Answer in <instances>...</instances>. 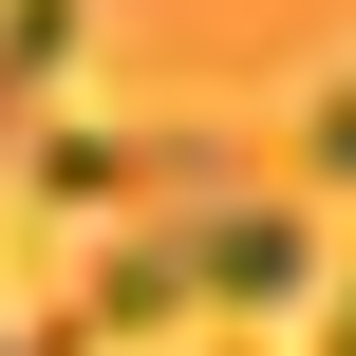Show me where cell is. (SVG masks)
Instances as JSON below:
<instances>
[{
  "label": "cell",
  "instance_id": "cell-6",
  "mask_svg": "<svg viewBox=\"0 0 356 356\" xmlns=\"http://www.w3.org/2000/svg\"><path fill=\"white\" fill-rule=\"evenodd\" d=\"M319 356H356V282H338V319H319Z\"/></svg>",
  "mask_w": 356,
  "mask_h": 356
},
{
  "label": "cell",
  "instance_id": "cell-4",
  "mask_svg": "<svg viewBox=\"0 0 356 356\" xmlns=\"http://www.w3.org/2000/svg\"><path fill=\"white\" fill-rule=\"evenodd\" d=\"M56 207H94V188H150V169H188V150H113V131H56V150H19Z\"/></svg>",
  "mask_w": 356,
  "mask_h": 356
},
{
  "label": "cell",
  "instance_id": "cell-1",
  "mask_svg": "<svg viewBox=\"0 0 356 356\" xmlns=\"http://www.w3.org/2000/svg\"><path fill=\"white\" fill-rule=\"evenodd\" d=\"M188 263H207V319H282L319 244H300V207H207V225H188Z\"/></svg>",
  "mask_w": 356,
  "mask_h": 356
},
{
  "label": "cell",
  "instance_id": "cell-5",
  "mask_svg": "<svg viewBox=\"0 0 356 356\" xmlns=\"http://www.w3.org/2000/svg\"><path fill=\"white\" fill-rule=\"evenodd\" d=\"M300 169H319V188H356V75H319V94H300Z\"/></svg>",
  "mask_w": 356,
  "mask_h": 356
},
{
  "label": "cell",
  "instance_id": "cell-8",
  "mask_svg": "<svg viewBox=\"0 0 356 356\" xmlns=\"http://www.w3.org/2000/svg\"><path fill=\"white\" fill-rule=\"evenodd\" d=\"M207 356H225V338H207Z\"/></svg>",
  "mask_w": 356,
  "mask_h": 356
},
{
  "label": "cell",
  "instance_id": "cell-7",
  "mask_svg": "<svg viewBox=\"0 0 356 356\" xmlns=\"http://www.w3.org/2000/svg\"><path fill=\"white\" fill-rule=\"evenodd\" d=\"M0 356H56V338H19V319H0Z\"/></svg>",
  "mask_w": 356,
  "mask_h": 356
},
{
  "label": "cell",
  "instance_id": "cell-2",
  "mask_svg": "<svg viewBox=\"0 0 356 356\" xmlns=\"http://www.w3.org/2000/svg\"><path fill=\"white\" fill-rule=\"evenodd\" d=\"M94 319H113V338H169V319H207V263H188V225H113V244H94Z\"/></svg>",
  "mask_w": 356,
  "mask_h": 356
},
{
  "label": "cell",
  "instance_id": "cell-3",
  "mask_svg": "<svg viewBox=\"0 0 356 356\" xmlns=\"http://www.w3.org/2000/svg\"><path fill=\"white\" fill-rule=\"evenodd\" d=\"M75 19H94V0H0V169H19V131H38V94L75 75Z\"/></svg>",
  "mask_w": 356,
  "mask_h": 356
}]
</instances>
